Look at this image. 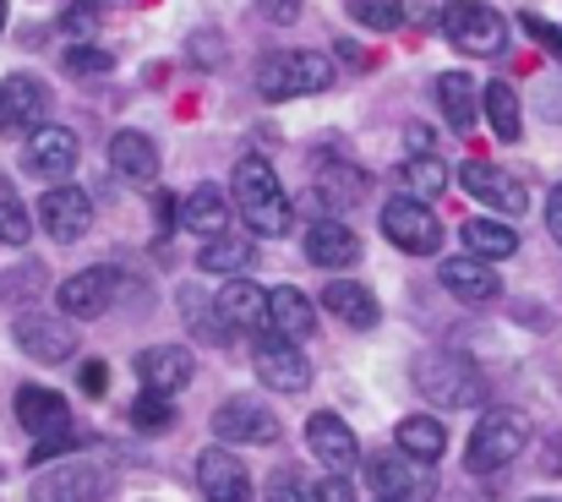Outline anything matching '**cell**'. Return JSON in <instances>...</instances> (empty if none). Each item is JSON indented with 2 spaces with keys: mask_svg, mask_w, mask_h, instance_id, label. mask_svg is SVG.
I'll list each match as a JSON object with an SVG mask.
<instances>
[{
  "mask_svg": "<svg viewBox=\"0 0 562 502\" xmlns=\"http://www.w3.org/2000/svg\"><path fill=\"white\" fill-rule=\"evenodd\" d=\"M229 208L246 219V230L251 235H268V241H279V235H290V224H295V208H290V197H284V186H279V175L268 159H240L235 165V180H229Z\"/></svg>",
  "mask_w": 562,
  "mask_h": 502,
  "instance_id": "cell-1",
  "label": "cell"
},
{
  "mask_svg": "<svg viewBox=\"0 0 562 502\" xmlns=\"http://www.w3.org/2000/svg\"><path fill=\"white\" fill-rule=\"evenodd\" d=\"M334 88V60L328 55H312V49H279L257 66V93L268 104H284V99H306V93H323Z\"/></svg>",
  "mask_w": 562,
  "mask_h": 502,
  "instance_id": "cell-2",
  "label": "cell"
},
{
  "mask_svg": "<svg viewBox=\"0 0 562 502\" xmlns=\"http://www.w3.org/2000/svg\"><path fill=\"white\" fill-rule=\"evenodd\" d=\"M415 382L431 404L442 410H470V404H486V377L470 355H453V349H437L426 360H415Z\"/></svg>",
  "mask_w": 562,
  "mask_h": 502,
  "instance_id": "cell-3",
  "label": "cell"
},
{
  "mask_svg": "<svg viewBox=\"0 0 562 502\" xmlns=\"http://www.w3.org/2000/svg\"><path fill=\"white\" fill-rule=\"evenodd\" d=\"M525 443H530V421H525L519 410H486V415L475 421V432H470L464 470H475V476H492V470L514 465V459L525 454Z\"/></svg>",
  "mask_w": 562,
  "mask_h": 502,
  "instance_id": "cell-4",
  "label": "cell"
},
{
  "mask_svg": "<svg viewBox=\"0 0 562 502\" xmlns=\"http://www.w3.org/2000/svg\"><path fill=\"white\" fill-rule=\"evenodd\" d=\"M437 22H442L448 44L464 49V55H475V60H492V55L508 49V22L492 5H481V0H448V11Z\"/></svg>",
  "mask_w": 562,
  "mask_h": 502,
  "instance_id": "cell-5",
  "label": "cell"
},
{
  "mask_svg": "<svg viewBox=\"0 0 562 502\" xmlns=\"http://www.w3.org/2000/svg\"><path fill=\"white\" fill-rule=\"evenodd\" d=\"M382 235L409 257H437L442 252V224H437L431 202H415V197L382 202Z\"/></svg>",
  "mask_w": 562,
  "mask_h": 502,
  "instance_id": "cell-6",
  "label": "cell"
},
{
  "mask_svg": "<svg viewBox=\"0 0 562 502\" xmlns=\"http://www.w3.org/2000/svg\"><path fill=\"white\" fill-rule=\"evenodd\" d=\"M115 295H121V268H115V263H93V268L71 274V279L55 290V301H60V317H77V323H93V317H104V312L115 306Z\"/></svg>",
  "mask_w": 562,
  "mask_h": 502,
  "instance_id": "cell-7",
  "label": "cell"
},
{
  "mask_svg": "<svg viewBox=\"0 0 562 502\" xmlns=\"http://www.w3.org/2000/svg\"><path fill=\"white\" fill-rule=\"evenodd\" d=\"M115 487V476L93 459H66L55 470H44L33 481V502H104Z\"/></svg>",
  "mask_w": 562,
  "mask_h": 502,
  "instance_id": "cell-8",
  "label": "cell"
},
{
  "mask_svg": "<svg viewBox=\"0 0 562 502\" xmlns=\"http://www.w3.org/2000/svg\"><path fill=\"white\" fill-rule=\"evenodd\" d=\"M49 121V88L27 71H11L0 82V137H27Z\"/></svg>",
  "mask_w": 562,
  "mask_h": 502,
  "instance_id": "cell-9",
  "label": "cell"
},
{
  "mask_svg": "<svg viewBox=\"0 0 562 502\" xmlns=\"http://www.w3.org/2000/svg\"><path fill=\"white\" fill-rule=\"evenodd\" d=\"M38 224H44L49 241L71 246V241H82L88 224H93V197H88L82 186H49V191L38 197Z\"/></svg>",
  "mask_w": 562,
  "mask_h": 502,
  "instance_id": "cell-10",
  "label": "cell"
},
{
  "mask_svg": "<svg viewBox=\"0 0 562 502\" xmlns=\"http://www.w3.org/2000/svg\"><path fill=\"white\" fill-rule=\"evenodd\" d=\"M306 448H312V459H317L328 476H350V470L361 465V443H356L350 421H339L334 410H317V415L306 421Z\"/></svg>",
  "mask_w": 562,
  "mask_h": 502,
  "instance_id": "cell-11",
  "label": "cell"
},
{
  "mask_svg": "<svg viewBox=\"0 0 562 502\" xmlns=\"http://www.w3.org/2000/svg\"><path fill=\"white\" fill-rule=\"evenodd\" d=\"M11 338L22 355L44 360V366H60L77 355V334H71V317H44V312H22L11 323Z\"/></svg>",
  "mask_w": 562,
  "mask_h": 502,
  "instance_id": "cell-12",
  "label": "cell"
},
{
  "mask_svg": "<svg viewBox=\"0 0 562 502\" xmlns=\"http://www.w3.org/2000/svg\"><path fill=\"white\" fill-rule=\"evenodd\" d=\"M257 377H262V388H273V393H306L312 388V360L290 344V338H273L262 334L257 338Z\"/></svg>",
  "mask_w": 562,
  "mask_h": 502,
  "instance_id": "cell-13",
  "label": "cell"
},
{
  "mask_svg": "<svg viewBox=\"0 0 562 502\" xmlns=\"http://www.w3.org/2000/svg\"><path fill=\"white\" fill-rule=\"evenodd\" d=\"M82 159V148H77V132H66V126H33L27 132V148H22V169H33L38 180H66L71 169Z\"/></svg>",
  "mask_w": 562,
  "mask_h": 502,
  "instance_id": "cell-14",
  "label": "cell"
},
{
  "mask_svg": "<svg viewBox=\"0 0 562 502\" xmlns=\"http://www.w3.org/2000/svg\"><path fill=\"white\" fill-rule=\"evenodd\" d=\"M459 186L475 202L497 208V213H525V202H530V191H525V180H514V169H497V165H486V159L459 165Z\"/></svg>",
  "mask_w": 562,
  "mask_h": 502,
  "instance_id": "cell-15",
  "label": "cell"
},
{
  "mask_svg": "<svg viewBox=\"0 0 562 502\" xmlns=\"http://www.w3.org/2000/svg\"><path fill=\"white\" fill-rule=\"evenodd\" d=\"M279 432H284L279 415L268 404H257V399H229L213 415V437L218 443H279Z\"/></svg>",
  "mask_w": 562,
  "mask_h": 502,
  "instance_id": "cell-16",
  "label": "cell"
},
{
  "mask_svg": "<svg viewBox=\"0 0 562 502\" xmlns=\"http://www.w3.org/2000/svg\"><path fill=\"white\" fill-rule=\"evenodd\" d=\"M196 487L207 502H251V476L229 448H202L196 454Z\"/></svg>",
  "mask_w": 562,
  "mask_h": 502,
  "instance_id": "cell-17",
  "label": "cell"
},
{
  "mask_svg": "<svg viewBox=\"0 0 562 502\" xmlns=\"http://www.w3.org/2000/svg\"><path fill=\"white\" fill-rule=\"evenodd\" d=\"M306 263L339 274V268H356L361 263V235L345 224V219H312L306 224Z\"/></svg>",
  "mask_w": 562,
  "mask_h": 502,
  "instance_id": "cell-18",
  "label": "cell"
},
{
  "mask_svg": "<svg viewBox=\"0 0 562 502\" xmlns=\"http://www.w3.org/2000/svg\"><path fill=\"white\" fill-rule=\"evenodd\" d=\"M437 279H442V290L453 295V301H464V306H486V301H497L503 295V279L492 274V263H481V257H448L442 268H437Z\"/></svg>",
  "mask_w": 562,
  "mask_h": 502,
  "instance_id": "cell-19",
  "label": "cell"
},
{
  "mask_svg": "<svg viewBox=\"0 0 562 502\" xmlns=\"http://www.w3.org/2000/svg\"><path fill=\"white\" fill-rule=\"evenodd\" d=\"M218 317L229 323V334H268V290L251 285L246 274H235L224 290H218Z\"/></svg>",
  "mask_w": 562,
  "mask_h": 502,
  "instance_id": "cell-20",
  "label": "cell"
},
{
  "mask_svg": "<svg viewBox=\"0 0 562 502\" xmlns=\"http://www.w3.org/2000/svg\"><path fill=\"white\" fill-rule=\"evenodd\" d=\"M16 421H22V432H33V443H44V437H60V432H71V404L55 393V388H16Z\"/></svg>",
  "mask_w": 562,
  "mask_h": 502,
  "instance_id": "cell-21",
  "label": "cell"
},
{
  "mask_svg": "<svg viewBox=\"0 0 562 502\" xmlns=\"http://www.w3.org/2000/svg\"><path fill=\"white\" fill-rule=\"evenodd\" d=\"M191 371H196V360H191L187 344H154V349L137 355V377H143L148 393H181Z\"/></svg>",
  "mask_w": 562,
  "mask_h": 502,
  "instance_id": "cell-22",
  "label": "cell"
},
{
  "mask_svg": "<svg viewBox=\"0 0 562 502\" xmlns=\"http://www.w3.org/2000/svg\"><path fill=\"white\" fill-rule=\"evenodd\" d=\"M229 213H235V208H229V197H224L218 186H207V180H202V186H191L187 197L176 202V224L191 230L196 241L224 235V230H229Z\"/></svg>",
  "mask_w": 562,
  "mask_h": 502,
  "instance_id": "cell-23",
  "label": "cell"
},
{
  "mask_svg": "<svg viewBox=\"0 0 562 502\" xmlns=\"http://www.w3.org/2000/svg\"><path fill=\"white\" fill-rule=\"evenodd\" d=\"M268 334L290 338V344H301V338L317 334V306H312V295H301L295 285L268 290Z\"/></svg>",
  "mask_w": 562,
  "mask_h": 502,
  "instance_id": "cell-24",
  "label": "cell"
},
{
  "mask_svg": "<svg viewBox=\"0 0 562 502\" xmlns=\"http://www.w3.org/2000/svg\"><path fill=\"white\" fill-rule=\"evenodd\" d=\"M110 169L126 175V180H137V186H148V180L159 175L154 137H148V132H115V137H110Z\"/></svg>",
  "mask_w": 562,
  "mask_h": 502,
  "instance_id": "cell-25",
  "label": "cell"
},
{
  "mask_svg": "<svg viewBox=\"0 0 562 502\" xmlns=\"http://www.w3.org/2000/svg\"><path fill=\"white\" fill-rule=\"evenodd\" d=\"M323 306H328L339 323H350V328H376V317H382L376 295L367 290V285H356V279H328Z\"/></svg>",
  "mask_w": 562,
  "mask_h": 502,
  "instance_id": "cell-26",
  "label": "cell"
},
{
  "mask_svg": "<svg viewBox=\"0 0 562 502\" xmlns=\"http://www.w3.org/2000/svg\"><path fill=\"white\" fill-rule=\"evenodd\" d=\"M398 454L415 459V465H437L448 454V432L437 415H404L398 421Z\"/></svg>",
  "mask_w": 562,
  "mask_h": 502,
  "instance_id": "cell-27",
  "label": "cell"
},
{
  "mask_svg": "<svg viewBox=\"0 0 562 502\" xmlns=\"http://www.w3.org/2000/svg\"><path fill=\"white\" fill-rule=\"evenodd\" d=\"M464 252L481 257V263H503V257L519 252V230L497 224V219H464Z\"/></svg>",
  "mask_w": 562,
  "mask_h": 502,
  "instance_id": "cell-28",
  "label": "cell"
},
{
  "mask_svg": "<svg viewBox=\"0 0 562 502\" xmlns=\"http://www.w3.org/2000/svg\"><path fill=\"white\" fill-rule=\"evenodd\" d=\"M251 257H257V252H251V235H229V230H224V235H207V241H202L196 268H202V274H224V279H235V274L251 268Z\"/></svg>",
  "mask_w": 562,
  "mask_h": 502,
  "instance_id": "cell-29",
  "label": "cell"
},
{
  "mask_svg": "<svg viewBox=\"0 0 562 502\" xmlns=\"http://www.w3.org/2000/svg\"><path fill=\"white\" fill-rule=\"evenodd\" d=\"M367 481H372V492L376 498H404L409 502V492L420 487V476L409 470V459L393 448V454H372L367 459Z\"/></svg>",
  "mask_w": 562,
  "mask_h": 502,
  "instance_id": "cell-30",
  "label": "cell"
},
{
  "mask_svg": "<svg viewBox=\"0 0 562 502\" xmlns=\"http://www.w3.org/2000/svg\"><path fill=\"white\" fill-rule=\"evenodd\" d=\"M437 104H442V115H448L453 132H470L475 126V82L464 71H442L437 77Z\"/></svg>",
  "mask_w": 562,
  "mask_h": 502,
  "instance_id": "cell-31",
  "label": "cell"
},
{
  "mask_svg": "<svg viewBox=\"0 0 562 502\" xmlns=\"http://www.w3.org/2000/svg\"><path fill=\"white\" fill-rule=\"evenodd\" d=\"M398 175H404V197H415V202H437L448 191V165L437 154H415Z\"/></svg>",
  "mask_w": 562,
  "mask_h": 502,
  "instance_id": "cell-32",
  "label": "cell"
},
{
  "mask_svg": "<svg viewBox=\"0 0 562 502\" xmlns=\"http://www.w3.org/2000/svg\"><path fill=\"white\" fill-rule=\"evenodd\" d=\"M486 126L497 132V143H519V99H514V88L508 82H486Z\"/></svg>",
  "mask_w": 562,
  "mask_h": 502,
  "instance_id": "cell-33",
  "label": "cell"
},
{
  "mask_svg": "<svg viewBox=\"0 0 562 502\" xmlns=\"http://www.w3.org/2000/svg\"><path fill=\"white\" fill-rule=\"evenodd\" d=\"M181 312H187V323H191V334L196 338H207V344H229V323L218 317V306L213 301H202V290H181Z\"/></svg>",
  "mask_w": 562,
  "mask_h": 502,
  "instance_id": "cell-34",
  "label": "cell"
},
{
  "mask_svg": "<svg viewBox=\"0 0 562 502\" xmlns=\"http://www.w3.org/2000/svg\"><path fill=\"white\" fill-rule=\"evenodd\" d=\"M317 191H323L328 202H334V197H339V202H356V197L367 191V175L356 165H345V159H339V165H334V159H317Z\"/></svg>",
  "mask_w": 562,
  "mask_h": 502,
  "instance_id": "cell-35",
  "label": "cell"
},
{
  "mask_svg": "<svg viewBox=\"0 0 562 502\" xmlns=\"http://www.w3.org/2000/svg\"><path fill=\"white\" fill-rule=\"evenodd\" d=\"M33 235V213H27V202L16 197V186L0 175V241L5 246H22Z\"/></svg>",
  "mask_w": 562,
  "mask_h": 502,
  "instance_id": "cell-36",
  "label": "cell"
},
{
  "mask_svg": "<svg viewBox=\"0 0 562 502\" xmlns=\"http://www.w3.org/2000/svg\"><path fill=\"white\" fill-rule=\"evenodd\" d=\"M176 421V404H170V393H137V404H132V426L137 432H165Z\"/></svg>",
  "mask_w": 562,
  "mask_h": 502,
  "instance_id": "cell-37",
  "label": "cell"
},
{
  "mask_svg": "<svg viewBox=\"0 0 562 502\" xmlns=\"http://www.w3.org/2000/svg\"><path fill=\"white\" fill-rule=\"evenodd\" d=\"M60 66H66L71 77H104V71L115 66V55H110V49H99V44L88 38V44H71V49L60 55Z\"/></svg>",
  "mask_w": 562,
  "mask_h": 502,
  "instance_id": "cell-38",
  "label": "cell"
},
{
  "mask_svg": "<svg viewBox=\"0 0 562 502\" xmlns=\"http://www.w3.org/2000/svg\"><path fill=\"white\" fill-rule=\"evenodd\" d=\"M60 33H66L71 44L99 38V0H71V5L60 11Z\"/></svg>",
  "mask_w": 562,
  "mask_h": 502,
  "instance_id": "cell-39",
  "label": "cell"
},
{
  "mask_svg": "<svg viewBox=\"0 0 562 502\" xmlns=\"http://www.w3.org/2000/svg\"><path fill=\"white\" fill-rule=\"evenodd\" d=\"M345 11L361 27H372V33H393L398 27V0H345Z\"/></svg>",
  "mask_w": 562,
  "mask_h": 502,
  "instance_id": "cell-40",
  "label": "cell"
},
{
  "mask_svg": "<svg viewBox=\"0 0 562 502\" xmlns=\"http://www.w3.org/2000/svg\"><path fill=\"white\" fill-rule=\"evenodd\" d=\"M268 502H317V487L301 476V470H279L268 481Z\"/></svg>",
  "mask_w": 562,
  "mask_h": 502,
  "instance_id": "cell-41",
  "label": "cell"
},
{
  "mask_svg": "<svg viewBox=\"0 0 562 502\" xmlns=\"http://www.w3.org/2000/svg\"><path fill=\"white\" fill-rule=\"evenodd\" d=\"M38 285H44V268H38V263H22L16 274L0 279V295H5V301H16V295H38Z\"/></svg>",
  "mask_w": 562,
  "mask_h": 502,
  "instance_id": "cell-42",
  "label": "cell"
},
{
  "mask_svg": "<svg viewBox=\"0 0 562 502\" xmlns=\"http://www.w3.org/2000/svg\"><path fill=\"white\" fill-rule=\"evenodd\" d=\"M442 11H448V0H398V22H409V27H426Z\"/></svg>",
  "mask_w": 562,
  "mask_h": 502,
  "instance_id": "cell-43",
  "label": "cell"
},
{
  "mask_svg": "<svg viewBox=\"0 0 562 502\" xmlns=\"http://www.w3.org/2000/svg\"><path fill=\"white\" fill-rule=\"evenodd\" d=\"M519 22H525V33H530V38H536L541 49H552V55H558V60H562V33H558V27H552V22H541L536 11H525Z\"/></svg>",
  "mask_w": 562,
  "mask_h": 502,
  "instance_id": "cell-44",
  "label": "cell"
},
{
  "mask_svg": "<svg viewBox=\"0 0 562 502\" xmlns=\"http://www.w3.org/2000/svg\"><path fill=\"white\" fill-rule=\"evenodd\" d=\"M317 502H356V492H350L345 476H328V481L317 487Z\"/></svg>",
  "mask_w": 562,
  "mask_h": 502,
  "instance_id": "cell-45",
  "label": "cell"
},
{
  "mask_svg": "<svg viewBox=\"0 0 562 502\" xmlns=\"http://www.w3.org/2000/svg\"><path fill=\"white\" fill-rule=\"evenodd\" d=\"M257 5L268 22H295V11H301V0H257Z\"/></svg>",
  "mask_w": 562,
  "mask_h": 502,
  "instance_id": "cell-46",
  "label": "cell"
},
{
  "mask_svg": "<svg viewBox=\"0 0 562 502\" xmlns=\"http://www.w3.org/2000/svg\"><path fill=\"white\" fill-rule=\"evenodd\" d=\"M404 143H409V159H415V154H437V137H431V132H420V126H409V132H404Z\"/></svg>",
  "mask_w": 562,
  "mask_h": 502,
  "instance_id": "cell-47",
  "label": "cell"
},
{
  "mask_svg": "<svg viewBox=\"0 0 562 502\" xmlns=\"http://www.w3.org/2000/svg\"><path fill=\"white\" fill-rule=\"evenodd\" d=\"M154 213H159V230L170 235V230H176V197H170V191H159V197H154Z\"/></svg>",
  "mask_w": 562,
  "mask_h": 502,
  "instance_id": "cell-48",
  "label": "cell"
},
{
  "mask_svg": "<svg viewBox=\"0 0 562 502\" xmlns=\"http://www.w3.org/2000/svg\"><path fill=\"white\" fill-rule=\"evenodd\" d=\"M547 230H552V241L562 246V186H552V202H547Z\"/></svg>",
  "mask_w": 562,
  "mask_h": 502,
  "instance_id": "cell-49",
  "label": "cell"
},
{
  "mask_svg": "<svg viewBox=\"0 0 562 502\" xmlns=\"http://www.w3.org/2000/svg\"><path fill=\"white\" fill-rule=\"evenodd\" d=\"M82 388H88L93 399L104 393V366H99V360H88V366H82Z\"/></svg>",
  "mask_w": 562,
  "mask_h": 502,
  "instance_id": "cell-50",
  "label": "cell"
},
{
  "mask_svg": "<svg viewBox=\"0 0 562 502\" xmlns=\"http://www.w3.org/2000/svg\"><path fill=\"white\" fill-rule=\"evenodd\" d=\"M547 470H552V476H562V437L547 448Z\"/></svg>",
  "mask_w": 562,
  "mask_h": 502,
  "instance_id": "cell-51",
  "label": "cell"
},
{
  "mask_svg": "<svg viewBox=\"0 0 562 502\" xmlns=\"http://www.w3.org/2000/svg\"><path fill=\"white\" fill-rule=\"evenodd\" d=\"M0 33H5V0H0Z\"/></svg>",
  "mask_w": 562,
  "mask_h": 502,
  "instance_id": "cell-52",
  "label": "cell"
},
{
  "mask_svg": "<svg viewBox=\"0 0 562 502\" xmlns=\"http://www.w3.org/2000/svg\"><path fill=\"white\" fill-rule=\"evenodd\" d=\"M376 502H404V498H376Z\"/></svg>",
  "mask_w": 562,
  "mask_h": 502,
  "instance_id": "cell-53",
  "label": "cell"
},
{
  "mask_svg": "<svg viewBox=\"0 0 562 502\" xmlns=\"http://www.w3.org/2000/svg\"><path fill=\"white\" fill-rule=\"evenodd\" d=\"M530 502H558V498H530Z\"/></svg>",
  "mask_w": 562,
  "mask_h": 502,
  "instance_id": "cell-54",
  "label": "cell"
}]
</instances>
